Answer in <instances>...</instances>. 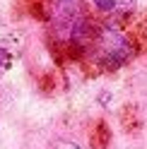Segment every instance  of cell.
Here are the masks:
<instances>
[{
  "mask_svg": "<svg viewBox=\"0 0 147 149\" xmlns=\"http://www.w3.org/2000/svg\"><path fill=\"white\" fill-rule=\"evenodd\" d=\"M58 149H77V147H75V144H60Z\"/></svg>",
  "mask_w": 147,
  "mask_h": 149,
  "instance_id": "3957f363",
  "label": "cell"
},
{
  "mask_svg": "<svg viewBox=\"0 0 147 149\" xmlns=\"http://www.w3.org/2000/svg\"><path fill=\"white\" fill-rule=\"evenodd\" d=\"M94 5L106 15H121V12L130 10L135 5V0H94Z\"/></svg>",
  "mask_w": 147,
  "mask_h": 149,
  "instance_id": "6da1fadb",
  "label": "cell"
},
{
  "mask_svg": "<svg viewBox=\"0 0 147 149\" xmlns=\"http://www.w3.org/2000/svg\"><path fill=\"white\" fill-rule=\"evenodd\" d=\"M5 58H7V53H5L3 48H0V65H3V63H5Z\"/></svg>",
  "mask_w": 147,
  "mask_h": 149,
  "instance_id": "7a4b0ae2",
  "label": "cell"
}]
</instances>
